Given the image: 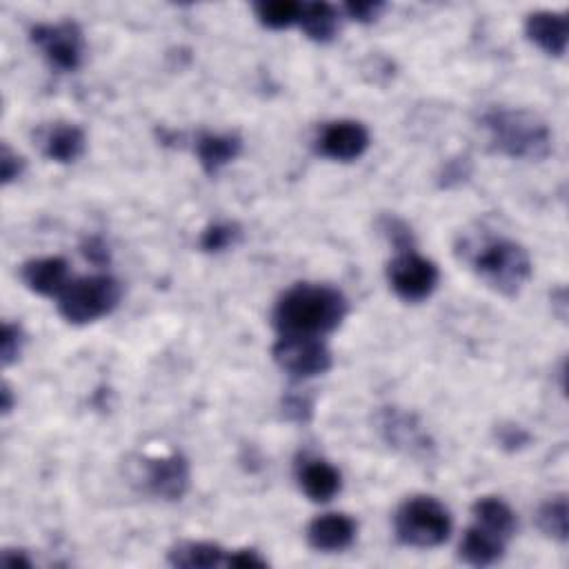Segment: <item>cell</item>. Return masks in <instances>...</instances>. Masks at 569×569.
I'll return each instance as SVG.
<instances>
[{
  "mask_svg": "<svg viewBox=\"0 0 569 569\" xmlns=\"http://www.w3.org/2000/svg\"><path fill=\"white\" fill-rule=\"evenodd\" d=\"M347 313L349 302L340 289L318 282H298L278 298L271 322L280 336L322 338L338 329Z\"/></svg>",
  "mask_w": 569,
  "mask_h": 569,
  "instance_id": "obj_1",
  "label": "cell"
},
{
  "mask_svg": "<svg viewBox=\"0 0 569 569\" xmlns=\"http://www.w3.org/2000/svg\"><path fill=\"white\" fill-rule=\"evenodd\" d=\"M298 24L309 40L327 44L340 31V9L329 2H302Z\"/></svg>",
  "mask_w": 569,
  "mask_h": 569,
  "instance_id": "obj_20",
  "label": "cell"
},
{
  "mask_svg": "<svg viewBox=\"0 0 569 569\" xmlns=\"http://www.w3.org/2000/svg\"><path fill=\"white\" fill-rule=\"evenodd\" d=\"M567 513H569L567 496H565V493L551 496V498H547V500L538 507V511H536V525H538V529H540L547 538L558 540V542H567V538H569Z\"/></svg>",
  "mask_w": 569,
  "mask_h": 569,
  "instance_id": "obj_22",
  "label": "cell"
},
{
  "mask_svg": "<svg viewBox=\"0 0 569 569\" xmlns=\"http://www.w3.org/2000/svg\"><path fill=\"white\" fill-rule=\"evenodd\" d=\"M458 251L473 276L505 298H516L531 278V258L527 249L511 238L471 233L462 238Z\"/></svg>",
  "mask_w": 569,
  "mask_h": 569,
  "instance_id": "obj_2",
  "label": "cell"
},
{
  "mask_svg": "<svg viewBox=\"0 0 569 569\" xmlns=\"http://www.w3.org/2000/svg\"><path fill=\"white\" fill-rule=\"evenodd\" d=\"M496 440L507 451H520L531 442V436L525 427L516 422H500L496 425Z\"/></svg>",
  "mask_w": 569,
  "mask_h": 569,
  "instance_id": "obj_29",
  "label": "cell"
},
{
  "mask_svg": "<svg viewBox=\"0 0 569 569\" xmlns=\"http://www.w3.org/2000/svg\"><path fill=\"white\" fill-rule=\"evenodd\" d=\"M227 556H229L227 549L207 540H182L167 551L169 565L182 567V569L227 567Z\"/></svg>",
  "mask_w": 569,
  "mask_h": 569,
  "instance_id": "obj_19",
  "label": "cell"
},
{
  "mask_svg": "<svg viewBox=\"0 0 569 569\" xmlns=\"http://www.w3.org/2000/svg\"><path fill=\"white\" fill-rule=\"evenodd\" d=\"M282 413L293 422H309L313 416V396L307 391H289L282 398Z\"/></svg>",
  "mask_w": 569,
  "mask_h": 569,
  "instance_id": "obj_28",
  "label": "cell"
},
{
  "mask_svg": "<svg viewBox=\"0 0 569 569\" xmlns=\"http://www.w3.org/2000/svg\"><path fill=\"white\" fill-rule=\"evenodd\" d=\"M20 278L29 291L44 298H58L69 284V264L62 256L31 258L20 267Z\"/></svg>",
  "mask_w": 569,
  "mask_h": 569,
  "instance_id": "obj_14",
  "label": "cell"
},
{
  "mask_svg": "<svg viewBox=\"0 0 569 569\" xmlns=\"http://www.w3.org/2000/svg\"><path fill=\"white\" fill-rule=\"evenodd\" d=\"M240 240V227L236 222H211L200 236V249L207 253H220Z\"/></svg>",
  "mask_w": 569,
  "mask_h": 569,
  "instance_id": "obj_24",
  "label": "cell"
},
{
  "mask_svg": "<svg viewBox=\"0 0 569 569\" xmlns=\"http://www.w3.org/2000/svg\"><path fill=\"white\" fill-rule=\"evenodd\" d=\"M267 558H262L256 549H236L227 556V567H267Z\"/></svg>",
  "mask_w": 569,
  "mask_h": 569,
  "instance_id": "obj_32",
  "label": "cell"
},
{
  "mask_svg": "<svg viewBox=\"0 0 569 569\" xmlns=\"http://www.w3.org/2000/svg\"><path fill=\"white\" fill-rule=\"evenodd\" d=\"M369 144H371L369 129L362 122L349 120V118L325 122L313 140L316 153L336 162L358 160L360 156H365Z\"/></svg>",
  "mask_w": 569,
  "mask_h": 569,
  "instance_id": "obj_10",
  "label": "cell"
},
{
  "mask_svg": "<svg viewBox=\"0 0 569 569\" xmlns=\"http://www.w3.org/2000/svg\"><path fill=\"white\" fill-rule=\"evenodd\" d=\"M507 551V538L498 536L496 531L482 527L480 522L465 529L462 540L458 545V556L462 562L473 567H489L502 560Z\"/></svg>",
  "mask_w": 569,
  "mask_h": 569,
  "instance_id": "obj_18",
  "label": "cell"
},
{
  "mask_svg": "<svg viewBox=\"0 0 569 569\" xmlns=\"http://www.w3.org/2000/svg\"><path fill=\"white\" fill-rule=\"evenodd\" d=\"M24 171V158L20 153H16L7 142L2 144L0 151V178L2 184H11L13 180H18Z\"/></svg>",
  "mask_w": 569,
  "mask_h": 569,
  "instance_id": "obj_31",
  "label": "cell"
},
{
  "mask_svg": "<svg viewBox=\"0 0 569 569\" xmlns=\"http://www.w3.org/2000/svg\"><path fill=\"white\" fill-rule=\"evenodd\" d=\"M300 491L311 502H329L342 487L340 471L322 458H302L296 467Z\"/></svg>",
  "mask_w": 569,
  "mask_h": 569,
  "instance_id": "obj_15",
  "label": "cell"
},
{
  "mask_svg": "<svg viewBox=\"0 0 569 569\" xmlns=\"http://www.w3.org/2000/svg\"><path fill=\"white\" fill-rule=\"evenodd\" d=\"M0 409H2V416H9L13 409V391L7 382L2 385V391H0Z\"/></svg>",
  "mask_w": 569,
  "mask_h": 569,
  "instance_id": "obj_35",
  "label": "cell"
},
{
  "mask_svg": "<svg viewBox=\"0 0 569 569\" xmlns=\"http://www.w3.org/2000/svg\"><path fill=\"white\" fill-rule=\"evenodd\" d=\"M82 253H84V258L87 260H91L93 264H104V262H109V249H107V244L102 242V238H87L84 242H82Z\"/></svg>",
  "mask_w": 569,
  "mask_h": 569,
  "instance_id": "obj_33",
  "label": "cell"
},
{
  "mask_svg": "<svg viewBox=\"0 0 569 569\" xmlns=\"http://www.w3.org/2000/svg\"><path fill=\"white\" fill-rule=\"evenodd\" d=\"M380 231L387 236V240L396 247V253L398 251H409L413 249L416 240H413V231L411 227L402 220V218H396V216H385L380 220Z\"/></svg>",
  "mask_w": 569,
  "mask_h": 569,
  "instance_id": "obj_26",
  "label": "cell"
},
{
  "mask_svg": "<svg viewBox=\"0 0 569 569\" xmlns=\"http://www.w3.org/2000/svg\"><path fill=\"white\" fill-rule=\"evenodd\" d=\"M0 565L2 567H31L33 560L22 549H4L0 553Z\"/></svg>",
  "mask_w": 569,
  "mask_h": 569,
  "instance_id": "obj_34",
  "label": "cell"
},
{
  "mask_svg": "<svg viewBox=\"0 0 569 569\" xmlns=\"http://www.w3.org/2000/svg\"><path fill=\"white\" fill-rule=\"evenodd\" d=\"M300 2L293 0H262L253 4V13L258 22L267 29H287L300 18Z\"/></svg>",
  "mask_w": 569,
  "mask_h": 569,
  "instance_id": "obj_23",
  "label": "cell"
},
{
  "mask_svg": "<svg viewBox=\"0 0 569 569\" xmlns=\"http://www.w3.org/2000/svg\"><path fill=\"white\" fill-rule=\"evenodd\" d=\"M471 169H473V164H471L469 156H456L442 164V169L438 173V184L442 189H453L471 176Z\"/></svg>",
  "mask_w": 569,
  "mask_h": 569,
  "instance_id": "obj_27",
  "label": "cell"
},
{
  "mask_svg": "<svg viewBox=\"0 0 569 569\" xmlns=\"http://www.w3.org/2000/svg\"><path fill=\"white\" fill-rule=\"evenodd\" d=\"M342 9L351 20H356L360 24H369V22H376L380 18V13L385 11V2H380V0H356V2H347Z\"/></svg>",
  "mask_w": 569,
  "mask_h": 569,
  "instance_id": "obj_30",
  "label": "cell"
},
{
  "mask_svg": "<svg viewBox=\"0 0 569 569\" xmlns=\"http://www.w3.org/2000/svg\"><path fill=\"white\" fill-rule=\"evenodd\" d=\"M527 38L547 56L562 58L569 40V22L562 11H531L525 20Z\"/></svg>",
  "mask_w": 569,
  "mask_h": 569,
  "instance_id": "obj_13",
  "label": "cell"
},
{
  "mask_svg": "<svg viewBox=\"0 0 569 569\" xmlns=\"http://www.w3.org/2000/svg\"><path fill=\"white\" fill-rule=\"evenodd\" d=\"M24 342H27V333L18 322H4L2 325V338H0L2 367H9L20 358V353L24 349Z\"/></svg>",
  "mask_w": 569,
  "mask_h": 569,
  "instance_id": "obj_25",
  "label": "cell"
},
{
  "mask_svg": "<svg viewBox=\"0 0 569 569\" xmlns=\"http://www.w3.org/2000/svg\"><path fill=\"white\" fill-rule=\"evenodd\" d=\"M271 356L276 365L296 380H309L331 369L333 356L322 338L316 336H280Z\"/></svg>",
  "mask_w": 569,
  "mask_h": 569,
  "instance_id": "obj_6",
  "label": "cell"
},
{
  "mask_svg": "<svg viewBox=\"0 0 569 569\" xmlns=\"http://www.w3.org/2000/svg\"><path fill=\"white\" fill-rule=\"evenodd\" d=\"M471 513H473L476 522H480L482 527L496 531L498 536H502L507 540L516 533V527H518L516 513L502 498L482 496L471 505Z\"/></svg>",
  "mask_w": 569,
  "mask_h": 569,
  "instance_id": "obj_21",
  "label": "cell"
},
{
  "mask_svg": "<svg viewBox=\"0 0 569 569\" xmlns=\"http://www.w3.org/2000/svg\"><path fill=\"white\" fill-rule=\"evenodd\" d=\"M378 431L382 440L411 456V458H429L433 451V442L422 429V425L416 420V416L398 409V407H385L378 413Z\"/></svg>",
  "mask_w": 569,
  "mask_h": 569,
  "instance_id": "obj_11",
  "label": "cell"
},
{
  "mask_svg": "<svg viewBox=\"0 0 569 569\" xmlns=\"http://www.w3.org/2000/svg\"><path fill=\"white\" fill-rule=\"evenodd\" d=\"M87 147L82 127L73 122H53L40 133V151L47 160L69 164L76 162Z\"/></svg>",
  "mask_w": 569,
  "mask_h": 569,
  "instance_id": "obj_17",
  "label": "cell"
},
{
  "mask_svg": "<svg viewBox=\"0 0 569 569\" xmlns=\"http://www.w3.org/2000/svg\"><path fill=\"white\" fill-rule=\"evenodd\" d=\"M453 520L449 509L433 496H411L393 513V531L400 545L433 549L449 540Z\"/></svg>",
  "mask_w": 569,
  "mask_h": 569,
  "instance_id": "obj_4",
  "label": "cell"
},
{
  "mask_svg": "<svg viewBox=\"0 0 569 569\" xmlns=\"http://www.w3.org/2000/svg\"><path fill=\"white\" fill-rule=\"evenodd\" d=\"M356 533H358L356 520L338 511L316 516L305 529L307 545L322 553H336V551L349 549L356 540Z\"/></svg>",
  "mask_w": 569,
  "mask_h": 569,
  "instance_id": "obj_12",
  "label": "cell"
},
{
  "mask_svg": "<svg viewBox=\"0 0 569 569\" xmlns=\"http://www.w3.org/2000/svg\"><path fill=\"white\" fill-rule=\"evenodd\" d=\"M491 147L516 160H545L551 153L553 136L549 124L529 109L493 107L480 118Z\"/></svg>",
  "mask_w": 569,
  "mask_h": 569,
  "instance_id": "obj_3",
  "label": "cell"
},
{
  "mask_svg": "<svg viewBox=\"0 0 569 569\" xmlns=\"http://www.w3.org/2000/svg\"><path fill=\"white\" fill-rule=\"evenodd\" d=\"M387 280L398 298L407 302H420L436 291L440 271L433 260L420 256L416 249H409L398 251L389 260Z\"/></svg>",
  "mask_w": 569,
  "mask_h": 569,
  "instance_id": "obj_8",
  "label": "cell"
},
{
  "mask_svg": "<svg viewBox=\"0 0 569 569\" xmlns=\"http://www.w3.org/2000/svg\"><path fill=\"white\" fill-rule=\"evenodd\" d=\"M122 296L120 282L109 273H93L69 280L56 298L58 313L69 325H89L109 316Z\"/></svg>",
  "mask_w": 569,
  "mask_h": 569,
  "instance_id": "obj_5",
  "label": "cell"
},
{
  "mask_svg": "<svg viewBox=\"0 0 569 569\" xmlns=\"http://www.w3.org/2000/svg\"><path fill=\"white\" fill-rule=\"evenodd\" d=\"M29 38L40 49L47 64L60 73L76 71L82 64L84 36L78 22L62 20L36 24L31 27Z\"/></svg>",
  "mask_w": 569,
  "mask_h": 569,
  "instance_id": "obj_7",
  "label": "cell"
},
{
  "mask_svg": "<svg viewBox=\"0 0 569 569\" xmlns=\"http://www.w3.org/2000/svg\"><path fill=\"white\" fill-rule=\"evenodd\" d=\"M196 158L207 176H216L222 167L233 162L242 151V138L233 131L213 133V131H200L193 142Z\"/></svg>",
  "mask_w": 569,
  "mask_h": 569,
  "instance_id": "obj_16",
  "label": "cell"
},
{
  "mask_svg": "<svg viewBox=\"0 0 569 569\" xmlns=\"http://www.w3.org/2000/svg\"><path fill=\"white\" fill-rule=\"evenodd\" d=\"M138 480L142 489L162 500H180L191 482V469L187 458L180 451L164 456H144L140 460Z\"/></svg>",
  "mask_w": 569,
  "mask_h": 569,
  "instance_id": "obj_9",
  "label": "cell"
}]
</instances>
